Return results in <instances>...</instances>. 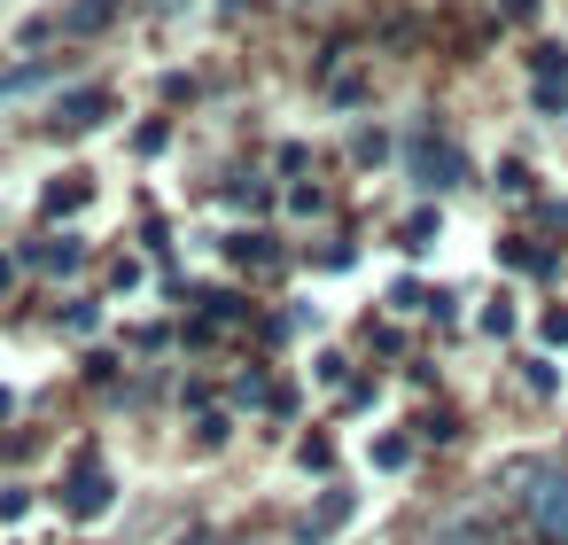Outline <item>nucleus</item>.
I'll return each instance as SVG.
<instances>
[{"instance_id": "nucleus-1", "label": "nucleus", "mask_w": 568, "mask_h": 545, "mask_svg": "<svg viewBox=\"0 0 568 545\" xmlns=\"http://www.w3.org/2000/svg\"><path fill=\"white\" fill-rule=\"evenodd\" d=\"M521 514L545 545H568V467H521Z\"/></svg>"}, {"instance_id": "nucleus-6", "label": "nucleus", "mask_w": 568, "mask_h": 545, "mask_svg": "<svg viewBox=\"0 0 568 545\" xmlns=\"http://www.w3.org/2000/svg\"><path fill=\"white\" fill-rule=\"evenodd\" d=\"M79 203H87V172H71V188L48 195V211H79Z\"/></svg>"}, {"instance_id": "nucleus-5", "label": "nucleus", "mask_w": 568, "mask_h": 545, "mask_svg": "<svg viewBox=\"0 0 568 545\" xmlns=\"http://www.w3.org/2000/svg\"><path fill=\"white\" fill-rule=\"evenodd\" d=\"M110 9H118V0H79V9L63 17V32H102V24H110Z\"/></svg>"}, {"instance_id": "nucleus-4", "label": "nucleus", "mask_w": 568, "mask_h": 545, "mask_svg": "<svg viewBox=\"0 0 568 545\" xmlns=\"http://www.w3.org/2000/svg\"><path fill=\"white\" fill-rule=\"evenodd\" d=\"M102 506H110V475H102V467H79V483H71V514L94 522Z\"/></svg>"}, {"instance_id": "nucleus-3", "label": "nucleus", "mask_w": 568, "mask_h": 545, "mask_svg": "<svg viewBox=\"0 0 568 545\" xmlns=\"http://www.w3.org/2000/svg\"><path fill=\"white\" fill-rule=\"evenodd\" d=\"M102 118H110V87H79V94L55 102V125H71V133H87V125H102Z\"/></svg>"}, {"instance_id": "nucleus-2", "label": "nucleus", "mask_w": 568, "mask_h": 545, "mask_svg": "<svg viewBox=\"0 0 568 545\" xmlns=\"http://www.w3.org/2000/svg\"><path fill=\"white\" fill-rule=\"evenodd\" d=\"M428 545H514V537H506V522H490V514H452V522L428 529Z\"/></svg>"}]
</instances>
